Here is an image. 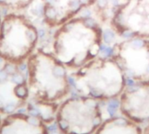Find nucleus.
<instances>
[{
	"label": "nucleus",
	"mask_w": 149,
	"mask_h": 134,
	"mask_svg": "<svg viewBox=\"0 0 149 134\" xmlns=\"http://www.w3.org/2000/svg\"><path fill=\"white\" fill-rule=\"evenodd\" d=\"M75 89L84 97L95 99L114 98L123 90L124 78L115 64L93 63L90 67L78 72Z\"/></svg>",
	"instance_id": "f257e3e1"
},
{
	"label": "nucleus",
	"mask_w": 149,
	"mask_h": 134,
	"mask_svg": "<svg viewBox=\"0 0 149 134\" xmlns=\"http://www.w3.org/2000/svg\"><path fill=\"white\" fill-rule=\"evenodd\" d=\"M102 124L99 104L90 97L74 98L64 105L58 125L65 134H92Z\"/></svg>",
	"instance_id": "f03ea898"
},
{
	"label": "nucleus",
	"mask_w": 149,
	"mask_h": 134,
	"mask_svg": "<svg viewBox=\"0 0 149 134\" xmlns=\"http://www.w3.org/2000/svg\"><path fill=\"white\" fill-rule=\"evenodd\" d=\"M122 113L134 122H149V81L128 87L119 103Z\"/></svg>",
	"instance_id": "7ed1b4c3"
},
{
	"label": "nucleus",
	"mask_w": 149,
	"mask_h": 134,
	"mask_svg": "<svg viewBox=\"0 0 149 134\" xmlns=\"http://www.w3.org/2000/svg\"><path fill=\"white\" fill-rule=\"evenodd\" d=\"M0 134H48L38 116L10 118L0 129Z\"/></svg>",
	"instance_id": "20e7f679"
},
{
	"label": "nucleus",
	"mask_w": 149,
	"mask_h": 134,
	"mask_svg": "<svg viewBox=\"0 0 149 134\" xmlns=\"http://www.w3.org/2000/svg\"><path fill=\"white\" fill-rule=\"evenodd\" d=\"M96 134H142V131L130 119L114 117L102 123Z\"/></svg>",
	"instance_id": "39448f33"
},
{
	"label": "nucleus",
	"mask_w": 149,
	"mask_h": 134,
	"mask_svg": "<svg viewBox=\"0 0 149 134\" xmlns=\"http://www.w3.org/2000/svg\"><path fill=\"white\" fill-rule=\"evenodd\" d=\"M52 76L56 79H59V80H65V78L66 77V71L61 65L54 66L52 68Z\"/></svg>",
	"instance_id": "423d86ee"
},
{
	"label": "nucleus",
	"mask_w": 149,
	"mask_h": 134,
	"mask_svg": "<svg viewBox=\"0 0 149 134\" xmlns=\"http://www.w3.org/2000/svg\"><path fill=\"white\" fill-rule=\"evenodd\" d=\"M14 93L19 98H26L28 96V89L24 84H17L14 89Z\"/></svg>",
	"instance_id": "0eeeda50"
},
{
	"label": "nucleus",
	"mask_w": 149,
	"mask_h": 134,
	"mask_svg": "<svg viewBox=\"0 0 149 134\" xmlns=\"http://www.w3.org/2000/svg\"><path fill=\"white\" fill-rule=\"evenodd\" d=\"M58 11L53 6L48 5L45 8V16L46 18H48L50 20L56 19L58 17Z\"/></svg>",
	"instance_id": "6e6552de"
},
{
	"label": "nucleus",
	"mask_w": 149,
	"mask_h": 134,
	"mask_svg": "<svg viewBox=\"0 0 149 134\" xmlns=\"http://www.w3.org/2000/svg\"><path fill=\"white\" fill-rule=\"evenodd\" d=\"M114 38H115V34L112 30L107 29L103 32V39H104V42L105 44L112 43L113 40L114 39Z\"/></svg>",
	"instance_id": "1a4fd4ad"
},
{
	"label": "nucleus",
	"mask_w": 149,
	"mask_h": 134,
	"mask_svg": "<svg viewBox=\"0 0 149 134\" xmlns=\"http://www.w3.org/2000/svg\"><path fill=\"white\" fill-rule=\"evenodd\" d=\"M26 37L31 43H35L38 37V31H36V29L33 27H30L26 31Z\"/></svg>",
	"instance_id": "9d476101"
},
{
	"label": "nucleus",
	"mask_w": 149,
	"mask_h": 134,
	"mask_svg": "<svg viewBox=\"0 0 149 134\" xmlns=\"http://www.w3.org/2000/svg\"><path fill=\"white\" fill-rule=\"evenodd\" d=\"M68 5L70 7V10L72 12H76V11H80L82 4L80 3L79 0H70L68 2Z\"/></svg>",
	"instance_id": "9b49d317"
},
{
	"label": "nucleus",
	"mask_w": 149,
	"mask_h": 134,
	"mask_svg": "<svg viewBox=\"0 0 149 134\" xmlns=\"http://www.w3.org/2000/svg\"><path fill=\"white\" fill-rule=\"evenodd\" d=\"M130 44H131L132 47L138 50V49H140V48H142L146 46V41L142 40V39H133V40L130 41Z\"/></svg>",
	"instance_id": "f8f14e48"
},
{
	"label": "nucleus",
	"mask_w": 149,
	"mask_h": 134,
	"mask_svg": "<svg viewBox=\"0 0 149 134\" xmlns=\"http://www.w3.org/2000/svg\"><path fill=\"white\" fill-rule=\"evenodd\" d=\"M11 81L17 84H24L25 77L21 73H15L11 75Z\"/></svg>",
	"instance_id": "ddd939ff"
},
{
	"label": "nucleus",
	"mask_w": 149,
	"mask_h": 134,
	"mask_svg": "<svg viewBox=\"0 0 149 134\" xmlns=\"http://www.w3.org/2000/svg\"><path fill=\"white\" fill-rule=\"evenodd\" d=\"M83 24L85 25V26H86V27L90 28V29H93V28H94V27L97 26L96 21L93 18H91V17L84 18L83 19Z\"/></svg>",
	"instance_id": "4468645a"
},
{
	"label": "nucleus",
	"mask_w": 149,
	"mask_h": 134,
	"mask_svg": "<svg viewBox=\"0 0 149 134\" xmlns=\"http://www.w3.org/2000/svg\"><path fill=\"white\" fill-rule=\"evenodd\" d=\"M4 70L6 72V73L8 75H13V74L16 73V71H17L16 66L14 64H6L5 65V69Z\"/></svg>",
	"instance_id": "2eb2a0df"
},
{
	"label": "nucleus",
	"mask_w": 149,
	"mask_h": 134,
	"mask_svg": "<svg viewBox=\"0 0 149 134\" xmlns=\"http://www.w3.org/2000/svg\"><path fill=\"white\" fill-rule=\"evenodd\" d=\"M33 13L38 16V17H42L43 15H45V7L42 5H38L34 10H33Z\"/></svg>",
	"instance_id": "dca6fc26"
},
{
	"label": "nucleus",
	"mask_w": 149,
	"mask_h": 134,
	"mask_svg": "<svg viewBox=\"0 0 149 134\" xmlns=\"http://www.w3.org/2000/svg\"><path fill=\"white\" fill-rule=\"evenodd\" d=\"M120 35H121L123 38H126V39H130V38H134V32L132 31H130V30H125V31H122L120 32Z\"/></svg>",
	"instance_id": "f3484780"
},
{
	"label": "nucleus",
	"mask_w": 149,
	"mask_h": 134,
	"mask_svg": "<svg viewBox=\"0 0 149 134\" xmlns=\"http://www.w3.org/2000/svg\"><path fill=\"white\" fill-rule=\"evenodd\" d=\"M8 74L5 70H0V83H4L7 80Z\"/></svg>",
	"instance_id": "a211bd4d"
},
{
	"label": "nucleus",
	"mask_w": 149,
	"mask_h": 134,
	"mask_svg": "<svg viewBox=\"0 0 149 134\" xmlns=\"http://www.w3.org/2000/svg\"><path fill=\"white\" fill-rule=\"evenodd\" d=\"M91 11H89V10H87V9H85V10H83L81 12H80V17H82V18H87V17H90V16H91Z\"/></svg>",
	"instance_id": "6ab92c4d"
},
{
	"label": "nucleus",
	"mask_w": 149,
	"mask_h": 134,
	"mask_svg": "<svg viewBox=\"0 0 149 134\" xmlns=\"http://www.w3.org/2000/svg\"><path fill=\"white\" fill-rule=\"evenodd\" d=\"M104 53L105 54L106 57H111L113 54V48L112 47H106L104 51Z\"/></svg>",
	"instance_id": "aec40b11"
},
{
	"label": "nucleus",
	"mask_w": 149,
	"mask_h": 134,
	"mask_svg": "<svg viewBox=\"0 0 149 134\" xmlns=\"http://www.w3.org/2000/svg\"><path fill=\"white\" fill-rule=\"evenodd\" d=\"M108 5V0H98V5L99 8H105Z\"/></svg>",
	"instance_id": "412c9836"
},
{
	"label": "nucleus",
	"mask_w": 149,
	"mask_h": 134,
	"mask_svg": "<svg viewBox=\"0 0 149 134\" xmlns=\"http://www.w3.org/2000/svg\"><path fill=\"white\" fill-rule=\"evenodd\" d=\"M38 36L40 38H44L46 37V31H45L44 29H42V28L38 29Z\"/></svg>",
	"instance_id": "4be33fe9"
},
{
	"label": "nucleus",
	"mask_w": 149,
	"mask_h": 134,
	"mask_svg": "<svg viewBox=\"0 0 149 134\" xmlns=\"http://www.w3.org/2000/svg\"><path fill=\"white\" fill-rule=\"evenodd\" d=\"M26 69H27V65H26V64H25V63H21V64H19V65H18V70H19L20 72H26Z\"/></svg>",
	"instance_id": "5701e85b"
},
{
	"label": "nucleus",
	"mask_w": 149,
	"mask_h": 134,
	"mask_svg": "<svg viewBox=\"0 0 149 134\" xmlns=\"http://www.w3.org/2000/svg\"><path fill=\"white\" fill-rule=\"evenodd\" d=\"M65 28H66V31H71V30L73 28V23H72V22H71V23H68V24L65 26Z\"/></svg>",
	"instance_id": "b1692460"
},
{
	"label": "nucleus",
	"mask_w": 149,
	"mask_h": 134,
	"mask_svg": "<svg viewBox=\"0 0 149 134\" xmlns=\"http://www.w3.org/2000/svg\"><path fill=\"white\" fill-rule=\"evenodd\" d=\"M45 1L47 4H49V5H54V4H56L58 1V0H45Z\"/></svg>",
	"instance_id": "393cba45"
},
{
	"label": "nucleus",
	"mask_w": 149,
	"mask_h": 134,
	"mask_svg": "<svg viewBox=\"0 0 149 134\" xmlns=\"http://www.w3.org/2000/svg\"><path fill=\"white\" fill-rule=\"evenodd\" d=\"M142 134H149V124H148V125L145 128V130H144V131L142 132Z\"/></svg>",
	"instance_id": "a878e982"
},
{
	"label": "nucleus",
	"mask_w": 149,
	"mask_h": 134,
	"mask_svg": "<svg viewBox=\"0 0 149 134\" xmlns=\"http://www.w3.org/2000/svg\"><path fill=\"white\" fill-rule=\"evenodd\" d=\"M2 61H3V58H2L1 55H0V62H2Z\"/></svg>",
	"instance_id": "bb28decb"
},
{
	"label": "nucleus",
	"mask_w": 149,
	"mask_h": 134,
	"mask_svg": "<svg viewBox=\"0 0 149 134\" xmlns=\"http://www.w3.org/2000/svg\"><path fill=\"white\" fill-rule=\"evenodd\" d=\"M1 28H2V24H1V21H0V30H1Z\"/></svg>",
	"instance_id": "cd10ccee"
},
{
	"label": "nucleus",
	"mask_w": 149,
	"mask_h": 134,
	"mask_svg": "<svg viewBox=\"0 0 149 134\" xmlns=\"http://www.w3.org/2000/svg\"><path fill=\"white\" fill-rule=\"evenodd\" d=\"M147 58H148V60H149V50H148V54H147Z\"/></svg>",
	"instance_id": "c85d7f7f"
},
{
	"label": "nucleus",
	"mask_w": 149,
	"mask_h": 134,
	"mask_svg": "<svg viewBox=\"0 0 149 134\" xmlns=\"http://www.w3.org/2000/svg\"><path fill=\"white\" fill-rule=\"evenodd\" d=\"M5 0H0V2H1V3H3V2H5Z\"/></svg>",
	"instance_id": "c756f323"
}]
</instances>
